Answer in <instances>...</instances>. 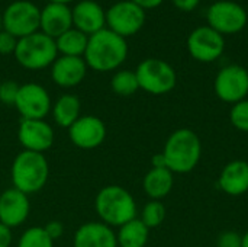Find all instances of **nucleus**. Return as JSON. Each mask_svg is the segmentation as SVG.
<instances>
[{
  "instance_id": "1",
  "label": "nucleus",
  "mask_w": 248,
  "mask_h": 247,
  "mask_svg": "<svg viewBox=\"0 0 248 247\" xmlns=\"http://www.w3.org/2000/svg\"><path fill=\"white\" fill-rule=\"evenodd\" d=\"M128 57V44L125 38L115 33L109 28L89 36L87 48L84 52V61L87 67L94 71L105 73L113 71Z\"/></svg>"
},
{
  "instance_id": "2",
  "label": "nucleus",
  "mask_w": 248,
  "mask_h": 247,
  "mask_svg": "<svg viewBox=\"0 0 248 247\" xmlns=\"http://www.w3.org/2000/svg\"><path fill=\"white\" fill-rule=\"evenodd\" d=\"M161 153L170 172L186 175L195 170L201 162L202 141L195 131L179 128L169 135Z\"/></svg>"
},
{
  "instance_id": "3",
  "label": "nucleus",
  "mask_w": 248,
  "mask_h": 247,
  "mask_svg": "<svg viewBox=\"0 0 248 247\" xmlns=\"http://www.w3.org/2000/svg\"><path fill=\"white\" fill-rule=\"evenodd\" d=\"M94 210L102 223L115 229L137 218L138 207L132 194L119 186L108 185L102 188L94 199Z\"/></svg>"
},
{
  "instance_id": "4",
  "label": "nucleus",
  "mask_w": 248,
  "mask_h": 247,
  "mask_svg": "<svg viewBox=\"0 0 248 247\" xmlns=\"http://www.w3.org/2000/svg\"><path fill=\"white\" fill-rule=\"evenodd\" d=\"M10 178L13 188L31 195L39 192L48 182L49 165L42 153L20 151L10 167Z\"/></svg>"
},
{
  "instance_id": "5",
  "label": "nucleus",
  "mask_w": 248,
  "mask_h": 247,
  "mask_svg": "<svg viewBox=\"0 0 248 247\" xmlns=\"http://www.w3.org/2000/svg\"><path fill=\"white\" fill-rule=\"evenodd\" d=\"M58 57L55 39L45 35L44 32H35L32 35L17 39L15 49L16 61L28 70H42Z\"/></svg>"
},
{
  "instance_id": "6",
  "label": "nucleus",
  "mask_w": 248,
  "mask_h": 247,
  "mask_svg": "<svg viewBox=\"0 0 248 247\" xmlns=\"http://www.w3.org/2000/svg\"><path fill=\"white\" fill-rule=\"evenodd\" d=\"M140 89L150 95H166L176 87L177 74L174 68L164 60L147 58L141 61L135 70Z\"/></svg>"
},
{
  "instance_id": "7",
  "label": "nucleus",
  "mask_w": 248,
  "mask_h": 247,
  "mask_svg": "<svg viewBox=\"0 0 248 247\" xmlns=\"http://www.w3.org/2000/svg\"><path fill=\"white\" fill-rule=\"evenodd\" d=\"M1 19L3 31L19 39L38 32L41 26V10L29 0H16L6 7Z\"/></svg>"
},
{
  "instance_id": "8",
  "label": "nucleus",
  "mask_w": 248,
  "mask_h": 247,
  "mask_svg": "<svg viewBox=\"0 0 248 247\" xmlns=\"http://www.w3.org/2000/svg\"><path fill=\"white\" fill-rule=\"evenodd\" d=\"M215 95L225 103L234 105L248 96V70L238 64L222 67L214 82Z\"/></svg>"
},
{
  "instance_id": "9",
  "label": "nucleus",
  "mask_w": 248,
  "mask_h": 247,
  "mask_svg": "<svg viewBox=\"0 0 248 247\" xmlns=\"http://www.w3.org/2000/svg\"><path fill=\"white\" fill-rule=\"evenodd\" d=\"M246 9L231 0H219L209 6L208 22L212 29L221 35H232L244 29L247 25Z\"/></svg>"
},
{
  "instance_id": "10",
  "label": "nucleus",
  "mask_w": 248,
  "mask_h": 247,
  "mask_svg": "<svg viewBox=\"0 0 248 247\" xmlns=\"http://www.w3.org/2000/svg\"><path fill=\"white\" fill-rule=\"evenodd\" d=\"M145 22V10L131 0L112 4L106 12V23L110 31L122 38L135 35Z\"/></svg>"
},
{
  "instance_id": "11",
  "label": "nucleus",
  "mask_w": 248,
  "mask_h": 247,
  "mask_svg": "<svg viewBox=\"0 0 248 247\" xmlns=\"http://www.w3.org/2000/svg\"><path fill=\"white\" fill-rule=\"evenodd\" d=\"M22 119H45L52 103L46 89L38 83H25L19 87L15 105Z\"/></svg>"
},
{
  "instance_id": "12",
  "label": "nucleus",
  "mask_w": 248,
  "mask_h": 247,
  "mask_svg": "<svg viewBox=\"0 0 248 247\" xmlns=\"http://www.w3.org/2000/svg\"><path fill=\"white\" fill-rule=\"evenodd\" d=\"M225 49L224 35L208 26H199L190 32L187 38L189 54L201 63H212L218 60Z\"/></svg>"
},
{
  "instance_id": "13",
  "label": "nucleus",
  "mask_w": 248,
  "mask_h": 247,
  "mask_svg": "<svg viewBox=\"0 0 248 247\" xmlns=\"http://www.w3.org/2000/svg\"><path fill=\"white\" fill-rule=\"evenodd\" d=\"M106 124L94 115H81L70 128V141L81 150H93L100 147L106 140Z\"/></svg>"
},
{
  "instance_id": "14",
  "label": "nucleus",
  "mask_w": 248,
  "mask_h": 247,
  "mask_svg": "<svg viewBox=\"0 0 248 247\" xmlns=\"http://www.w3.org/2000/svg\"><path fill=\"white\" fill-rule=\"evenodd\" d=\"M54 130L45 119H22L17 128V140L23 150L45 153L54 144Z\"/></svg>"
},
{
  "instance_id": "15",
  "label": "nucleus",
  "mask_w": 248,
  "mask_h": 247,
  "mask_svg": "<svg viewBox=\"0 0 248 247\" xmlns=\"http://www.w3.org/2000/svg\"><path fill=\"white\" fill-rule=\"evenodd\" d=\"M31 213L29 195L17 191L16 188L6 189L0 194V223L16 229L22 226Z\"/></svg>"
},
{
  "instance_id": "16",
  "label": "nucleus",
  "mask_w": 248,
  "mask_h": 247,
  "mask_svg": "<svg viewBox=\"0 0 248 247\" xmlns=\"http://www.w3.org/2000/svg\"><path fill=\"white\" fill-rule=\"evenodd\" d=\"M87 73V64L83 57L61 55L51 66V79L60 87L78 86Z\"/></svg>"
},
{
  "instance_id": "17",
  "label": "nucleus",
  "mask_w": 248,
  "mask_h": 247,
  "mask_svg": "<svg viewBox=\"0 0 248 247\" xmlns=\"http://www.w3.org/2000/svg\"><path fill=\"white\" fill-rule=\"evenodd\" d=\"M74 247H118L116 233L102 221L81 224L74 233Z\"/></svg>"
},
{
  "instance_id": "18",
  "label": "nucleus",
  "mask_w": 248,
  "mask_h": 247,
  "mask_svg": "<svg viewBox=\"0 0 248 247\" xmlns=\"http://www.w3.org/2000/svg\"><path fill=\"white\" fill-rule=\"evenodd\" d=\"M73 25L86 35H93L105 28L106 13L103 7L93 0H81L71 9Z\"/></svg>"
},
{
  "instance_id": "19",
  "label": "nucleus",
  "mask_w": 248,
  "mask_h": 247,
  "mask_svg": "<svg viewBox=\"0 0 248 247\" xmlns=\"http://www.w3.org/2000/svg\"><path fill=\"white\" fill-rule=\"evenodd\" d=\"M218 188L230 197H241L248 192V162L232 160L227 163L219 176Z\"/></svg>"
},
{
  "instance_id": "20",
  "label": "nucleus",
  "mask_w": 248,
  "mask_h": 247,
  "mask_svg": "<svg viewBox=\"0 0 248 247\" xmlns=\"http://www.w3.org/2000/svg\"><path fill=\"white\" fill-rule=\"evenodd\" d=\"M73 15L67 4L48 3L41 10V29L45 35L57 39L60 35L71 29Z\"/></svg>"
},
{
  "instance_id": "21",
  "label": "nucleus",
  "mask_w": 248,
  "mask_h": 247,
  "mask_svg": "<svg viewBox=\"0 0 248 247\" xmlns=\"http://www.w3.org/2000/svg\"><path fill=\"white\" fill-rule=\"evenodd\" d=\"M173 186L174 173L167 167H151L142 179V189L151 201H161L173 191Z\"/></svg>"
},
{
  "instance_id": "22",
  "label": "nucleus",
  "mask_w": 248,
  "mask_h": 247,
  "mask_svg": "<svg viewBox=\"0 0 248 247\" xmlns=\"http://www.w3.org/2000/svg\"><path fill=\"white\" fill-rule=\"evenodd\" d=\"M51 114L58 127L70 128L81 116V102L74 95H62L52 105Z\"/></svg>"
},
{
  "instance_id": "23",
  "label": "nucleus",
  "mask_w": 248,
  "mask_h": 247,
  "mask_svg": "<svg viewBox=\"0 0 248 247\" xmlns=\"http://www.w3.org/2000/svg\"><path fill=\"white\" fill-rule=\"evenodd\" d=\"M150 239V229L137 217L121 226L116 233L118 247H145Z\"/></svg>"
},
{
  "instance_id": "24",
  "label": "nucleus",
  "mask_w": 248,
  "mask_h": 247,
  "mask_svg": "<svg viewBox=\"0 0 248 247\" xmlns=\"http://www.w3.org/2000/svg\"><path fill=\"white\" fill-rule=\"evenodd\" d=\"M87 42H89V36L76 28L68 29L67 32H64L55 39L58 52H61V55H68V57L84 55Z\"/></svg>"
},
{
  "instance_id": "25",
  "label": "nucleus",
  "mask_w": 248,
  "mask_h": 247,
  "mask_svg": "<svg viewBox=\"0 0 248 247\" xmlns=\"http://www.w3.org/2000/svg\"><path fill=\"white\" fill-rule=\"evenodd\" d=\"M110 87L113 93L122 98H128L135 95L140 90L138 79L135 71L132 70H119L113 74L110 80Z\"/></svg>"
},
{
  "instance_id": "26",
  "label": "nucleus",
  "mask_w": 248,
  "mask_h": 247,
  "mask_svg": "<svg viewBox=\"0 0 248 247\" xmlns=\"http://www.w3.org/2000/svg\"><path fill=\"white\" fill-rule=\"evenodd\" d=\"M167 211H166V205L161 201H148L142 210H141V215L140 220L151 230V229H157L160 227L164 220H166Z\"/></svg>"
},
{
  "instance_id": "27",
  "label": "nucleus",
  "mask_w": 248,
  "mask_h": 247,
  "mask_svg": "<svg viewBox=\"0 0 248 247\" xmlns=\"http://www.w3.org/2000/svg\"><path fill=\"white\" fill-rule=\"evenodd\" d=\"M17 247H54V240L46 234L44 227H29L20 236Z\"/></svg>"
},
{
  "instance_id": "28",
  "label": "nucleus",
  "mask_w": 248,
  "mask_h": 247,
  "mask_svg": "<svg viewBox=\"0 0 248 247\" xmlns=\"http://www.w3.org/2000/svg\"><path fill=\"white\" fill-rule=\"evenodd\" d=\"M230 121L235 130L241 132H248V99L240 100L231 106Z\"/></svg>"
},
{
  "instance_id": "29",
  "label": "nucleus",
  "mask_w": 248,
  "mask_h": 247,
  "mask_svg": "<svg viewBox=\"0 0 248 247\" xmlns=\"http://www.w3.org/2000/svg\"><path fill=\"white\" fill-rule=\"evenodd\" d=\"M19 87H20V84H17L13 80L1 82L0 83V102L4 103V105H7V106L15 105V100H16V96H17Z\"/></svg>"
},
{
  "instance_id": "30",
  "label": "nucleus",
  "mask_w": 248,
  "mask_h": 247,
  "mask_svg": "<svg viewBox=\"0 0 248 247\" xmlns=\"http://www.w3.org/2000/svg\"><path fill=\"white\" fill-rule=\"evenodd\" d=\"M218 247H241V234L234 230L222 231L217 240Z\"/></svg>"
},
{
  "instance_id": "31",
  "label": "nucleus",
  "mask_w": 248,
  "mask_h": 247,
  "mask_svg": "<svg viewBox=\"0 0 248 247\" xmlns=\"http://www.w3.org/2000/svg\"><path fill=\"white\" fill-rule=\"evenodd\" d=\"M17 45V38L13 36L12 33L6 31H0V54L1 55H9L15 54Z\"/></svg>"
},
{
  "instance_id": "32",
  "label": "nucleus",
  "mask_w": 248,
  "mask_h": 247,
  "mask_svg": "<svg viewBox=\"0 0 248 247\" xmlns=\"http://www.w3.org/2000/svg\"><path fill=\"white\" fill-rule=\"evenodd\" d=\"M44 230H45L46 234L55 242L57 239L62 237V234H64V224H62L61 221L52 220V221H48V223L44 226Z\"/></svg>"
},
{
  "instance_id": "33",
  "label": "nucleus",
  "mask_w": 248,
  "mask_h": 247,
  "mask_svg": "<svg viewBox=\"0 0 248 247\" xmlns=\"http://www.w3.org/2000/svg\"><path fill=\"white\" fill-rule=\"evenodd\" d=\"M13 242L12 229L0 223V247H10Z\"/></svg>"
},
{
  "instance_id": "34",
  "label": "nucleus",
  "mask_w": 248,
  "mask_h": 247,
  "mask_svg": "<svg viewBox=\"0 0 248 247\" xmlns=\"http://www.w3.org/2000/svg\"><path fill=\"white\" fill-rule=\"evenodd\" d=\"M199 1L201 0H173L174 6L183 12H192L193 9H196Z\"/></svg>"
},
{
  "instance_id": "35",
  "label": "nucleus",
  "mask_w": 248,
  "mask_h": 247,
  "mask_svg": "<svg viewBox=\"0 0 248 247\" xmlns=\"http://www.w3.org/2000/svg\"><path fill=\"white\" fill-rule=\"evenodd\" d=\"M131 1H134L137 6H140L141 9H154V7H158L161 3H163V0H131Z\"/></svg>"
},
{
  "instance_id": "36",
  "label": "nucleus",
  "mask_w": 248,
  "mask_h": 247,
  "mask_svg": "<svg viewBox=\"0 0 248 247\" xmlns=\"http://www.w3.org/2000/svg\"><path fill=\"white\" fill-rule=\"evenodd\" d=\"M151 167H167L166 159H164L163 153H157V154L153 156V159H151Z\"/></svg>"
},
{
  "instance_id": "37",
  "label": "nucleus",
  "mask_w": 248,
  "mask_h": 247,
  "mask_svg": "<svg viewBox=\"0 0 248 247\" xmlns=\"http://www.w3.org/2000/svg\"><path fill=\"white\" fill-rule=\"evenodd\" d=\"M241 247H248V231L241 234Z\"/></svg>"
},
{
  "instance_id": "38",
  "label": "nucleus",
  "mask_w": 248,
  "mask_h": 247,
  "mask_svg": "<svg viewBox=\"0 0 248 247\" xmlns=\"http://www.w3.org/2000/svg\"><path fill=\"white\" fill-rule=\"evenodd\" d=\"M73 0H49V3H61V4H68Z\"/></svg>"
},
{
  "instance_id": "39",
  "label": "nucleus",
  "mask_w": 248,
  "mask_h": 247,
  "mask_svg": "<svg viewBox=\"0 0 248 247\" xmlns=\"http://www.w3.org/2000/svg\"><path fill=\"white\" fill-rule=\"evenodd\" d=\"M0 31H3V19H1V15H0Z\"/></svg>"
},
{
  "instance_id": "40",
  "label": "nucleus",
  "mask_w": 248,
  "mask_h": 247,
  "mask_svg": "<svg viewBox=\"0 0 248 247\" xmlns=\"http://www.w3.org/2000/svg\"><path fill=\"white\" fill-rule=\"evenodd\" d=\"M0 83H1V77H0Z\"/></svg>"
}]
</instances>
